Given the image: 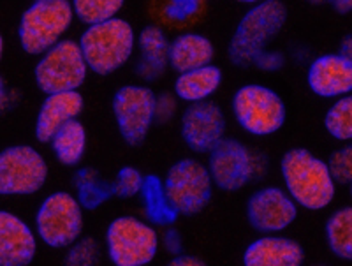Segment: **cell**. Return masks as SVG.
I'll return each mask as SVG.
<instances>
[{"label":"cell","instance_id":"obj_16","mask_svg":"<svg viewBox=\"0 0 352 266\" xmlns=\"http://www.w3.org/2000/svg\"><path fill=\"white\" fill-rule=\"evenodd\" d=\"M307 87L320 99H338L352 92V62L338 52L322 53L307 67Z\"/></svg>","mask_w":352,"mask_h":266},{"label":"cell","instance_id":"obj_27","mask_svg":"<svg viewBox=\"0 0 352 266\" xmlns=\"http://www.w3.org/2000/svg\"><path fill=\"white\" fill-rule=\"evenodd\" d=\"M127 0H71L74 16L83 27L120 16Z\"/></svg>","mask_w":352,"mask_h":266},{"label":"cell","instance_id":"obj_39","mask_svg":"<svg viewBox=\"0 0 352 266\" xmlns=\"http://www.w3.org/2000/svg\"><path fill=\"white\" fill-rule=\"evenodd\" d=\"M4 52H6V39L4 36H2V32H0V62H2V58H4Z\"/></svg>","mask_w":352,"mask_h":266},{"label":"cell","instance_id":"obj_32","mask_svg":"<svg viewBox=\"0 0 352 266\" xmlns=\"http://www.w3.org/2000/svg\"><path fill=\"white\" fill-rule=\"evenodd\" d=\"M287 64V57L285 53H282L280 49H264L259 57L256 58L252 67H256L257 71H263V73H278Z\"/></svg>","mask_w":352,"mask_h":266},{"label":"cell","instance_id":"obj_25","mask_svg":"<svg viewBox=\"0 0 352 266\" xmlns=\"http://www.w3.org/2000/svg\"><path fill=\"white\" fill-rule=\"evenodd\" d=\"M329 252L342 261H352V205L333 210L324 224Z\"/></svg>","mask_w":352,"mask_h":266},{"label":"cell","instance_id":"obj_2","mask_svg":"<svg viewBox=\"0 0 352 266\" xmlns=\"http://www.w3.org/2000/svg\"><path fill=\"white\" fill-rule=\"evenodd\" d=\"M289 20V9L282 0H263L248 5L232 30L228 43V58L234 67H252L256 58L276 37Z\"/></svg>","mask_w":352,"mask_h":266},{"label":"cell","instance_id":"obj_8","mask_svg":"<svg viewBox=\"0 0 352 266\" xmlns=\"http://www.w3.org/2000/svg\"><path fill=\"white\" fill-rule=\"evenodd\" d=\"M34 230L44 247L65 250L83 236L85 208L72 190L48 192L34 212Z\"/></svg>","mask_w":352,"mask_h":266},{"label":"cell","instance_id":"obj_41","mask_svg":"<svg viewBox=\"0 0 352 266\" xmlns=\"http://www.w3.org/2000/svg\"><path fill=\"white\" fill-rule=\"evenodd\" d=\"M349 192H351V198H352V184H351V186H349Z\"/></svg>","mask_w":352,"mask_h":266},{"label":"cell","instance_id":"obj_10","mask_svg":"<svg viewBox=\"0 0 352 266\" xmlns=\"http://www.w3.org/2000/svg\"><path fill=\"white\" fill-rule=\"evenodd\" d=\"M48 178V159L34 145L16 143L0 148V198L36 196Z\"/></svg>","mask_w":352,"mask_h":266},{"label":"cell","instance_id":"obj_28","mask_svg":"<svg viewBox=\"0 0 352 266\" xmlns=\"http://www.w3.org/2000/svg\"><path fill=\"white\" fill-rule=\"evenodd\" d=\"M104 258V245L94 236H80L64 250L65 266H97Z\"/></svg>","mask_w":352,"mask_h":266},{"label":"cell","instance_id":"obj_36","mask_svg":"<svg viewBox=\"0 0 352 266\" xmlns=\"http://www.w3.org/2000/svg\"><path fill=\"white\" fill-rule=\"evenodd\" d=\"M310 5H329L336 14H352V0H305Z\"/></svg>","mask_w":352,"mask_h":266},{"label":"cell","instance_id":"obj_5","mask_svg":"<svg viewBox=\"0 0 352 266\" xmlns=\"http://www.w3.org/2000/svg\"><path fill=\"white\" fill-rule=\"evenodd\" d=\"M229 109L236 125L247 136L272 137L284 129L287 104L273 87L264 83H243L231 96Z\"/></svg>","mask_w":352,"mask_h":266},{"label":"cell","instance_id":"obj_42","mask_svg":"<svg viewBox=\"0 0 352 266\" xmlns=\"http://www.w3.org/2000/svg\"><path fill=\"white\" fill-rule=\"evenodd\" d=\"M203 2H208V0H203Z\"/></svg>","mask_w":352,"mask_h":266},{"label":"cell","instance_id":"obj_20","mask_svg":"<svg viewBox=\"0 0 352 266\" xmlns=\"http://www.w3.org/2000/svg\"><path fill=\"white\" fill-rule=\"evenodd\" d=\"M215 43L206 34L185 30L169 39V71L184 73L215 62Z\"/></svg>","mask_w":352,"mask_h":266},{"label":"cell","instance_id":"obj_31","mask_svg":"<svg viewBox=\"0 0 352 266\" xmlns=\"http://www.w3.org/2000/svg\"><path fill=\"white\" fill-rule=\"evenodd\" d=\"M180 104L173 90L155 92V125H171L180 117Z\"/></svg>","mask_w":352,"mask_h":266},{"label":"cell","instance_id":"obj_37","mask_svg":"<svg viewBox=\"0 0 352 266\" xmlns=\"http://www.w3.org/2000/svg\"><path fill=\"white\" fill-rule=\"evenodd\" d=\"M168 265L169 266H204L206 265V261H204L203 258H199V256L188 254V252H185L184 250V252H180V254L171 256Z\"/></svg>","mask_w":352,"mask_h":266},{"label":"cell","instance_id":"obj_23","mask_svg":"<svg viewBox=\"0 0 352 266\" xmlns=\"http://www.w3.org/2000/svg\"><path fill=\"white\" fill-rule=\"evenodd\" d=\"M138 198L141 201L143 217L152 222L153 226H157L159 230L160 228L164 230L168 226H175L176 221L180 219V214L176 212L175 206L169 201L164 184H162V177H159V175H144L143 187H141V192Z\"/></svg>","mask_w":352,"mask_h":266},{"label":"cell","instance_id":"obj_22","mask_svg":"<svg viewBox=\"0 0 352 266\" xmlns=\"http://www.w3.org/2000/svg\"><path fill=\"white\" fill-rule=\"evenodd\" d=\"M50 152L62 168L76 170L88 150V131L80 118L69 120L53 134L48 143Z\"/></svg>","mask_w":352,"mask_h":266},{"label":"cell","instance_id":"obj_15","mask_svg":"<svg viewBox=\"0 0 352 266\" xmlns=\"http://www.w3.org/2000/svg\"><path fill=\"white\" fill-rule=\"evenodd\" d=\"M34 224L11 210L0 208V266H30L39 252Z\"/></svg>","mask_w":352,"mask_h":266},{"label":"cell","instance_id":"obj_1","mask_svg":"<svg viewBox=\"0 0 352 266\" xmlns=\"http://www.w3.org/2000/svg\"><path fill=\"white\" fill-rule=\"evenodd\" d=\"M282 187L300 208L322 212L336 198V181L328 162L305 146H292L278 161Z\"/></svg>","mask_w":352,"mask_h":266},{"label":"cell","instance_id":"obj_34","mask_svg":"<svg viewBox=\"0 0 352 266\" xmlns=\"http://www.w3.org/2000/svg\"><path fill=\"white\" fill-rule=\"evenodd\" d=\"M160 249H164L166 254L169 256L184 252V236H182L180 231L176 230V226H168L162 230V233H160Z\"/></svg>","mask_w":352,"mask_h":266},{"label":"cell","instance_id":"obj_9","mask_svg":"<svg viewBox=\"0 0 352 266\" xmlns=\"http://www.w3.org/2000/svg\"><path fill=\"white\" fill-rule=\"evenodd\" d=\"M166 194L180 217H196L208 208L215 196V184L206 162L187 155L173 162L162 177Z\"/></svg>","mask_w":352,"mask_h":266},{"label":"cell","instance_id":"obj_13","mask_svg":"<svg viewBox=\"0 0 352 266\" xmlns=\"http://www.w3.org/2000/svg\"><path fill=\"white\" fill-rule=\"evenodd\" d=\"M300 206L287 190L275 184H264L248 194L245 201L247 224L259 234L284 233L296 222Z\"/></svg>","mask_w":352,"mask_h":266},{"label":"cell","instance_id":"obj_21","mask_svg":"<svg viewBox=\"0 0 352 266\" xmlns=\"http://www.w3.org/2000/svg\"><path fill=\"white\" fill-rule=\"evenodd\" d=\"M224 85V71L215 62L208 65L176 73L171 90L182 104L212 101Z\"/></svg>","mask_w":352,"mask_h":266},{"label":"cell","instance_id":"obj_7","mask_svg":"<svg viewBox=\"0 0 352 266\" xmlns=\"http://www.w3.org/2000/svg\"><path fill=\"white\" fill-rule=\"evenodd\" d=\"M74 21L71 0H32L18 20L20 48L30 57H39L67 37Z\"/></svg>","mask_w":352,"mask_h":266},{"label":"cell","instance_id":"obj_19","mask_svg":"<svg viewBox=\"0 0 352 266\" xmlns=\"http://www.w3.org/2000/svg\"><path fill=\"white\" fill-rule=\"evenodd\" d=\"M169 37L159 25H146L138 32L134 74L143 83H155L169 71Z\"/></svg>","mask_w":352,"mask_h":266},{"label":"cell","instance_id":"obj_6","mask_svg":"<svg viewBox=\"0 0 352 266\" xmlns=\"http://www.w3.org/2000/svg\"><path fill=\"white\" fill-rule=\"evenodd\" d=\"M160 252V231L144 217L116 215L104 230V254L113 266H148Z\"/></svg>","mask_w":352,"mask_h":266},{"label":"cell","instance_id":"obj_29","mask_svg":"<svg viewBox=\"0 0 352 266\" xmlns=\"http://www.w3.org/2000/svg\"><path fill=\"white\" fill-rule=\"evenodd\" d=\"M113 190H115V198L118 199H134L140 196L141 187L144 181V173L132 164H124L118 168L115 177L111 178Z\"/></svg>","mask_w":352,"mask_h":266},{"label":"cell","instance_id":"obj_26","mask_svg":"<svg viewBox=\"0 0 352 266\" xmlns=\"http://www.w3.org/2000/svg\"><path fill=\"white\" fill-rule=\"evenodd\" d=\"M322 124L333 140L340 143L352 142V92L333 99Z\"/></svg>","mask_w":352,"mask_h":266},{"label":"cell","instance_id":"obj_4","mask_svg":"<svg viewBox=\"0 0 352 266\" xmlns=\"http://www.w3.org/2000/svg\"><path fill=\"white\" fill-rule=\"evenodd\" d=\"M206 166L215 189L234 194L263 180L270 171V159L240 137L226 136L206 153Z\"/></svg>","mask_w":352,"mask_h":266},{"label":"cell","instance_id":"obj_33","mask_svg":"<svg viewBox=\"0 0 352 266\" xmlns=\"http://www.w3.org/2000/svg\"><path fill=\"white\" fill-rule=\"evenodd\" d=\"M21 92L8 85L6 78L0 74V117L11 113L21 101Z\"/></svg>","mask_w":352,"mask_h":266},{"label":"cell","instance_id":"obj_17","mask_svg":"<svg viewBox=\"0 0 352 266\" xmlns=\"http://www.w3.org/2000/svg\"><path fill=\"white\" fill-rule=\"evenodd\" d=\"M85 111V97L81 90L46 93L41 101L34 120V136L39 145H48L53 134L69 120L80 118Z\"/></svg>","mask_w":352,"mask_h":266},{"label":"cell","instance_id":"obj_11","mask_svg":"<svg viewBox=\"0 0 352 266\" xmlns=\"http://www.w3.org/2000/svg\"><path fill=\"white\" fill-rule=\"evenodd\" d=\"M32 74L37 90L46 96L65 90H81L87 83L90 69L78 39L64 37L55 46L41 53Z\"/></svg>","mask_w":352,"mask_h":266},{"label":"cell","instance_id":"obj_3","mask_svg":"<svg viewBox=\"0 0 352 266\" xmlns=\"http://www.w3.org/2000/svg\"><path fill=\"white\" fill-rule=\"evenodd\" d=\"M138 32L124 16L87 25L78 43L90 73L106 78L118 73L136 55Z\"/></svg>","mask_w":352,"mask_h":266},{"label":"cell","instance_id":"obj_40","mask_svg":"<svg viewBox=\"0 0 352 266\" xmlns=\"http://www.w3.org/2000/svg\"><path fill=\"white\" fill-rule=\"evenodd\" d=\"M234 2H236V4H241V5H254V4H257V2H263V0H234Z\"/></svg>","mask_w":352,"mask_h":266},{"label":"cell","instance_id":"obj_14","mask_svg":"<svg viewBox=\"0 0 352 266\" xmlns=\"http://www.w3.org/2000/svg\"><path fill=\"white\" fill-rule=\"evenodd\" d=\"M184 145L194 155H206L222 137L228 136V115L217 101L185 104L178 117Z\"/></svg>","mask_w":352,"mask_h":266},{"label":"cell","instance_id":"obj_30","mask_svg":"<svg viewBox=\"0 0 352 266\" xmlns=\"http://www.w3.org/2000/svg\"><path fill=\"white\" fill-rule=\"evenodd\" d=\"M328 168L331 171L336 186L352 184V142L342 143V146L333 150L328 157Z\"/></svg>","mask_w":352,"mask_h":266},{"label":"cell","instance_id":"obj_24","mask_svg":"<svg viewBox=\"0 0 352 266\" xmlns=\"http://www.w3.org/2000/svg\"><path fill=\"white\" fill-rule=\"evenodd\" d=\"M72 192L85 212H96L115 198L113 181L92 166H78L72 173Z\"/></svg>","mask_w":352,"mask_h":266},{"label":"cell","instance_id":"obj_12","mask_svg":"<svg viewBox=\"0 0 352 266\" xmlns=\"http://www.w3.org/2000/svg\"><path fill=\"white\" fill-rule=\"evenodd\" d=\"M111 115L122 142L141 146L155 125V90L148 83H125L113 92Z\"/></svg>","mask_w":352,"mask_h":266},{"label":"cell","instance_id":"obj_38","mask_svg":"<svg viewBox=\"0 0 352 266\" xmlns=\"http://www.w3.org/2000/svg\"><path fill=\"white\" fill-rule=\"evenodd\" d=\"M338 53L344 55L349 62H352V32L342 37L340 46H338Z\"/></svg>","mask_w":352,"mask_h":266},{"label":"cell","instance_id":"obj_35","mask_svg":"<svg viewBox=\"0 0 352 266\" xmlns=\"http://www.w3.org/2000/svg\"><path fill=\"white\" fill-rule=\"evenodd\" d=\"M201 4L203 0H169L168 12L175 14L176 18H188Z\"/></svg>","mask_w":352,"mask_h":266},{"label":"cell","instance_id":"obj_18","mask_svg":"<svg viewBox=\"0 0 352 266\" xmlns=\"http://www.w3.org/2000/svg\"><path fill=\"white\" fill-rule=\"evenodd\" d=\"M307 258L298 240L282 233L259 234L241 252L243 266H301Z\"/></svg>","mask_w":352,"mask_h":266}]
</instances>
